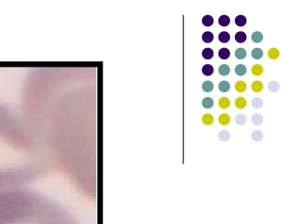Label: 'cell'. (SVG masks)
<instances>
[{
	"instance_id": "6da1fadb",
	"label": "cell",
	"mask_w": 299,
	"mask_h": 224,
	"mask_svg": "<svg viewBox=\"0 0 299 224\" xmlns=\"http://www.w3.org/2000/svg\"><path fill=\"white\" fill-rule=\"evenodd\" d=\"M43 169L44 159L33 140L0 106V190L22 186Z\"/></svg>"
},
{
	"instance_id": "7a4b0ae2",
	"label": "cell",
	"mask_w": 299,
	"mask_h": 224,
	"mask_svg": "<svg viewBox=\"0 0 299 224\" xmlns=\"http://www.w3.org/2000/svg\"><path fill=\"white\" fill-rule=\"evenodd\" d=\"M0 224H78L60 203L20 187L0 190Z\"/></svg>"
},
{
	"instance_id": "3957f363",
	"label": "cell",
	"mask_w": 299,
	"mask_h": 224,
	"mask_svg": "<svg viewBox=\"0 0 299 224\" xmlns=\"http://www.w3.org/2000/svg\"><path fill=\"white\" fill-rule=\"evenodd\" d=\"M246 39H247V36L246 34L243 32V31H239V32L236 33V35H235V40L237 41V43H243L246 41Z\"/></svg>"
},
{
	"instance_id": "277c9868",
	"label": "cell",
	"mask_w": 299,
	"mask_h": 224,
	"mask_svg": "<svg viewBox=\"0 0 299 224\" xmlns=\"http://www.w3.org/2000/svg\"><path fill=\"white\" fill-rule=\"evenodd\" d=\"M202 122H203L204 124H206V125H211L212 123L214 122V118L211 114L207 113L202 117Z\"/></svg>"
},
{
	"instance_id": "5b68a950",
	"label": "cell",
	"mask_w": 299,
	"mask_h": 224,
	"mask_svg": "<svg viewBox=\"0 0 299 224\" xmlns=\"http://www.w3.org/2000/svg\"><path fill=\"white\" fill-rule=\"evenodd\" d=\"M213 72H214V69H213V67H212L211 64L204 65L203 68H202V73L205 75H207V77H210V75H211L212 74H213Z\"/></svg>"
},
{
	"instance_id": "8992f818",
	"label": "cell",
	"mask_w": 299,
	"mask_h": 224,
	"mask_svg": "<svg viewBox=\"0 0 299 224\" xmlns=\"http://www.w3.org/2000/svg\"><path fill=\"white\" fill-rule=\"evenodd\" d=\"M213 39H214V36L211 32H210V31H207V32L203 33V35H202V40H203L204 43H210L213 41Z\"/></svg>"
},
{
	"instance_id": "52a82bcc",
	"label": "cell",
	"mask_w": 299,
	"mask_h": 224,
	"mask_svg": "<svg viewBox=\"0 0 299 224\" xmlns=\"http://www.w3.org/2000/svg\"><path fill=\"white\" fill-rule=\"evenodd\" d=\"M219 57L222 60H228V57H230V51L228 50V48H222L219 50Z\"/></svg>"
},
{
	"instance_id": "ba28073f",
	"label": "cell",
	"mask_w": 299,
	"mask_h": 224,
	"mask_svg": "<svg viewBox=\"0 0 299 224\" xmlns=\"http://www.w3.org/2000/svg\"><path fill=\"white\" fill-rule=\"evenodd\" d=\"M246 71H247L246 67L243 64H239L236 66V68H235V73H236V74H238L239 77H243V75L245 74Z\"/></svg>"
},
{
	"instance_id": "9c48e42d",
	"label": "cell",
	"mask_w": 299,
	"mask_h": 224,
	"mask_svg": "<svg viewBox=\"0 0 299 224\" xmlns=\"http://www.w3.org/2000/svg\"><path fill=\"white\" fill-rule=\"evenodd\" d=\"M218 39H219V41L221 43H228L229 40H230V35L228 32H226V31H223V32H221L218 36Z\"/></svg>"
},
{
	"instance_id": "30bf717a",
	"label": "cell",
	"mask_w": 299,
	"mask_h": 224,
	"mask_svg": "<svg viewBox=\"0 0 299 224\" xmlns=\"http://www.w3.org/2000/svg\"><path fill=\"white\" fill-rule=\"evenodd\" d=\"M218 122L222 124V125H226V124H228L229 122H230V117L228 115V114H221L219 116V118H218Z\"/></svg>"
},
{
	"instance_id": "8fae6325",
	"label": "cell",
	"mask_w": 299,
	"mask_h": 224,
	"mask_svg": "<svg viewBox=\"0 0 299 224\" xmlns=\"http://www.w3.org/2000/svg\"><path fill=\"white\" fill-rule=\"evenodd\" d=\"M213 104H214V102L211 97L204 98L202 101V106L205 107V108H211V107L213 106Z\"/></svg>"
},
{
	"instance_id": "7c38bea8",
	"label": "cell",
	"mask_w": 299,
	"mask_h": 224,
	"mask_svg": "<svg viewBox=\"0 0 299 224\" xmlns=\"http://www.w3.org/2000/svg\"><path fill=\"white\" fill-rule=\"evenodd\" d=\"M213 55H214L213 50H211V48H205L202 52V57L205 60H211L213 57Z\"/></svg>"
},
{
	"instance_id": "4fadbf2b",
	"label": "cell",
	"mask_w": 299,
	"mask_h": 224,
	"mask_svg": "<svg viewBox=\"0 0 299 224\" xmlns=\"http://www.w3.org/2000/svg\"><path fill=\"white\" fill-rule=\"evenodd\" d=\"M218 72H219V74H220L221 75H223V77H225V75H228V74L230 73V68L228 67V65L223 64V65H221V66L219 67Z\"/></svg>"
},
{
	"instance_id": "5bb4252c",
	"label": "cell",
	"mask_w": 299,
	"mask_h": 224,
	"mask_svg": "<svg viewBox=\"0 0 299 224\" xmlns=\"http://www.w3.org/2000/svg\"><path fill=\"white\" fill-rule=\"evenodd\" d=\"M262 72H263V68H262V66L260 64H255L252 67V74L256 75V77L262 74Z\"/></svg>"
},
{
	"instance_id": "9a60e30c",
	"label": "cell",
	"mask_w": 299,
	"mask_h": 224,
	"mask_svg": "<svg viewBox=\"0 0 299 224\" xmlns=\"http://www.w3.org/2000/svg\"><path fill=\"white\" fill-rule=\"evenodd\" d=\"M262 40H263V35H262L259 31H256L252 34V41L255 43H260Z\"/></svg>"
},
{
	"instance_id": "2e32d148",
	"label": "cell",
	"mask_w": 299,
	"mask_h": 224,
	"mask_svg": "<svg viewBox=\"0 0 299 224\" xmlns=\"http://www.w3.org/2000/svg\"><path fill=\"white\" fill-rule=\"evenodd\" d=\"M235 89L238 92H243L246 89V83L243 81H238L235 84Z\"/></svg>"
},
{
	"instance_id": "e0dca14e",
	"label": "cell",
	"mask_w": 299,
	"mask_h": 224,
	"mask_svg": "<svg viewBox=\"0 0 299 224\" xmlns=\"http://www.w3.org/2000/svg\"><path fill=\"white\" fill-rule=\"evenodd\" d=\"M252 89H253V91H255V92H260L262 91V89H263V85H262V83L260 81H254L252 83Z\"/></svg>"
},
{
	"instance_id": "ac0fdd59",
	"label": "cell",
	"mask_w": 299,
	"mask_h": 224,
	"mask_svg": "<svg viewBox=\"0 0 299 224\" xmlns=\"http://www.w3.org/2000/svg\"><path fill=\"white\" fill-rule=\"evenodd\" d=\"M246 55H247V53L243 48H238L236 52H235V56H236L238 60H243L244 57H246Z\"/></svg>"
},
{
	"instance_id": "d6986e66",
	"label": "cell",
	"mask_w": 299,
	"mask_h": 224,
	"mask_svg": "<svg viewBox=\"0 0 299 224\" xmlns=\"http://www.w3.org/2000/svg\"><path fill=\"white\" fill-rule=\"evenodd\" d=\"M235 106L238 108H243V107L246 106V100L243 97H239L235 100Z\"/></svg>"
},
{
	"instance_id": "ffe728a7",
	"label": "cell",
	"mask_w": 299,
	"mask_h": 224,
	"mask_svg": "<svg viewBox=\"0 0 299 224\" xmlns=\"http://www.w3.org/2000/svg\"><path fill=\"white\" fill-rule=\"evenodd\" d=\"M213 18H212L211 15H206V16H204L203 17V19H202V24L205 26H211L212 24H213Z\"/></svg>"
},
{
	"instance_id": "44dd1931",
	"label": "cell",
	"mask_w": 299,
	"mask_h": 224,
	"mask_svg": "<svg viewBox=\"0 0 299 224\" xmlns=\"http://www.w3.org/2000/svg\"><path fill=\"white\" fill-rule=\"evenodd\" d=\"M218 105H219L220 107H222V108H228V107L230 106V101L226 97H223L219 100Z\"/></svg>"
},
{
	"instance_id": "7402d4cb",
	"label": "cell",
	"mask_w": 299,
	"mask_h": 224,
	"mask_svg": "<svg viewBox=\"0 0 299 224\" xmlns=\"http://www.w3.org/2000/svg\"><path fill=\"white\" fill-rule=\"evenodd\" d=\"M235 24L239 26H243L246 24V18L243 15H238L235 18Z\"/></svg>"
},
{
	"instance_id": "603a6c76",
	"label": "cell",
	"mask_w": 299,
	"mask_h": 224,
	"mask_svg": "<svg viewBox=\"0 0 299 224\" xmlns=\"http://www.w3.org/2000/svg\"><path fill=\"white\" fill-rule=\"evenodd\" d=\"M251 55L255 60H260L262 57V56H263V52H262V50L260 48H255L254 50L252 51Z\"/></svg>"
},
{
	"instance_id": "cb8c5ba5",
	"label": "cell",
	"mask_w": 299,
	"mask_h": 224,
	"mask_svg": "<svg viewBox=\"0 0 299 224\" xmlns=\"http://www.w3.org/2000/svg\"><path fill=\"white\" fill-rule=\"evenodd\" d=\"M219 25L222 26H228L229 23H230V19H229V17L228 15H222L220 18H219Z\"/></svg>"
},
{
	"instance_id": "d4e9b609",
	"label": "cell",
	"mask_w": 299,
	"mask_h": 224,
	"mask_svg": "<svg viewBox=\"0 0 299 224\" xmlns=\"http://www.w3.org/2000/svg\"><path fill=\"white\" fill-rule=\"evenodd\" d=\"M219 89L222 91V92H226V91H229V89H230V84L228 82V81H222L220 84H219Z\"/></svg>"
},
{
	"instance_id": "484cf974",
	"label": "cell",
	"mask_w": 299,
	"mask_h": 224,
	"mask_svg": "<svg viewBox=\"0 0 299 224\" xmlns=\"http://www.w3.org/2000/svg\"><path fill=\"white\" fill-rule=\"evenodd\" d=\"M213 88H214L213 84H212L211 81H206V82H204L203 85H202L203 91H206V92H210V91H211L212 89H213Z\"/></svg>"
},
{
	"instance_id": "4316f807",
	"label": "cell",
	"mask_w": 299,
	"mask_h": 224,
	"mask_svg": "<svg viewBox=\"0 0 299 224\" xmlns=\"http://www.w3.org/2000/svg\"><path fill=\"white\" fill-rule=\"evenodd\" d=\"M268 56L272 60H277L279 56V52L277 48H271L268 51Z\"/></svg>"
},
{
	"instance_id": "83f0119b",
	"label": "cell",
	"mask_w": 299,
	"mask_h": 224,
	"mask_svg": "<svg viewBox=\"0 0 299 224\" xmlns=\"http://www.w3.org/2000/svg\"><path fill=\"white\" fill-rule=\"evenodd\" d=\"M235 122L239 125H243V123H246V117L243 114H238L235 118Z\"/></svg>"
},
{
	"instance_id": "f1b7e54d",
	"label": "cell",
	"mask_w": 299,
	"mask_h": 224,
	"mask_svg": "<svg viewBox=\"0 0 299 224\" xmlns=\"http://www.w3.org/2000/svg\"><path fill=\"white\" fill-rule=\"evenodd\" d=\"M262 105H263V102H262V100L259 97H256L252 100V106L253 107H255V108H260V107L262 106Z\"/></svg>"
},
{
	"instance_id": "f546056e",
	"label": "cell",
	"mask_w": 299,
	"mask_h": 224,
	"mask_svg": "<svg viewBox=\"0 0 299 224\" xmlns=\"http://www.w3.org/2000/svg\"><path fill=\"white\" fill-rule=\"evenodd\" d=\"M229 138H230V134L228 131H226V130H223V131H221L219 133V138L221 140L226 141V140H228Z\"/></svg>"
},
{
	"instance_id": "4dcf8cb0",
	"label": "cell",
	"mask_w": 299,
	"mask_h": 224,
	"mask_svg": "<svg viewBox=\"0 0 299 224\" xmlns=\"http://www.w3.org/2000/svg\"><path fill=\"white\" fill-rule=\"evenodd\" d=\"M262 121H263V118H262V116L260 115V114H255V115H253V117H252V122L254 124L256 125H259L262 123Z\"/></svg>"
},
{
	"instance_id": "1f68e13d",
	"label": "cell",
	"mask_w": 299,
	"mask_h": 224,
	"mask_svg": "<svg viewBox=\"0 0 299 224\" xmlns=\"http://www.w3.org/2000/svg\"><path fill=\"white\" fill-rule=\"evenodd\" d=\"M268 88L269 89L272 91V92H275V91H278V89H279V85L277 81H272L269 83L268 85Z\"/></svg>"
},
{
	"instance_id": "d6a6232c",
	"label": "cell",
	"mask_w": 299,
	"mask_h": 224,
	"mask_svg": "<svg viewBox=\"0 0 299 224\" xmlns=\"http://www.w3.org/2000/svg\"><path fill=\"white\" fill-rule=\"evenodd\" d=\"M262 137H263V135H262V133L260 131H259V130H256V131H254V132H253V134H252V138L255 141L261 140H262Z\"/></svg>"
}]
</instances>
